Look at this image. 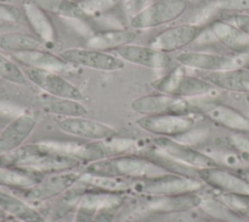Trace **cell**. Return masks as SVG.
<instances>
[{
	"label": "cell",
	"mask_w": 249,
	"mask_h": 222,
	"mask_svg": "<svg viewBox=\"0 0 249 222\" xmlns=\"http://www.w3.org/2000/svg\"><path fill=\"white\" fill-rule=\"evenodd\" d=\"M83 167V173L128 178V180L151 178L170 172L152 158L136 154H122L102 158L89 162Z\"/></svg>",
	"instance_id": "1"
},
{
	"label": "cell",
	"mask_w": 249,
	"mask_h": 222,
	"mask_svg": "<svg viewBox=\"0 0 249 222\" xmlns=\"http://www.w3.org/2000/svg\"><path fill=\"white\" fill-rule=\"evenodd\" d=\"M216 101L210 95L182 98L162 92H156L139 96L132 100L131 109L141 116L160 114L203 115Z\"/></svg>",
	"instance_id": "2"
},
{
	"label": "cell",
	"mask_w": 249,
	"mask_h": 222,
	"mask_svg": "<svg viewBox=\"0 0 249 222\" xmlns=\"http://www.w3.org/2000/svg\"><path fill=\"white\" fill-rule=\"evenodd\" d=\"M204 182L189 174L169 172L160 176L131 180L130 190L148 197L178 196L198 193Z\"/></svg>",
	"instance_id": "3"
},
{
	"label": "cell",
	"mask_w": 249,
	"mask_h": 222,
	"mask_svg": "<svg viewBox=\"0 0 249 222\" xmlns=\"http://www.w3.org/2000/svg\"><path fill=\"white\" fill-rule=\"evenodd\" d=\"M184 66H177L155 79L151 87L158 92L182 98H195L210 95L216 89L201 77L187 74Z\"/></svg>",
	"instance_id": "4"
},
{
	"label": "cell",
	"mask_w": 249,
	"mask_h": 222,
	"mask_svg": "<svg viewBox=\"0 0 249 222\" xmlns=\"http://www.w3.org/2000/svg\"><path fill=\"white\" fill-rule=\"evenodd\" d=\"M186 0H157L135 13L128 25L133 30H145L171 22L187 10Z\"/></svg>",
	"instance_id": "5"
},
{
	"label": "cell",
	"mask_w": 249,
	"mask_h": 222,
	"mask_svg": "<svg viewBox=\"0 0 249 222\" xmlns=\"http://www.w3.org/2000/svg\"><path fill=\"white\" fill-rule=\"evenodd\" d=\"M156 150L178 166L198 170L219 166L220 164L210 155L184 144L174 138L158 136L154 139Z\"/></svg>",
	"instance_id": "6"
},
{
	"label": "cell",
	"mask_w": 249,
	"mask_h": 222,
	"mask_svg": "<svg viewBox=\"0 0 249 222\" xmlns=\"http://www.w3.org/2000/svg\"><path fill=\"white\" fill-rule=\"evenodd\" d=\"M58 55L74 67H85L104 72H114L124 68V61L117 55L88 47L67 48Z\"/></svg>",
	"instance_id": "7"
},
{
	"label": "cell",
	"mask_w": 249,
	"mask_h": 222,
	"mask_svg": "<svg viewBox=\"0 0 249 222\" xmlns=\"http://www.w3.org/2000/svg\"><path fill=\"white\" fill-rule=\"evenodd\" d=\"M241 55H223L204 52H184L176 56V60L185 68L202 72H216L245 67V56Z\"/></svg>",
	"instance_id": "8"
},
{
	"label": "cell",
	"mask_w": 249,
	"mask_h": 222,
	"mask_svg": "<svg viewBox=\"0 0 249 222\" xmlns=\"http://www.w3.org/2000/svg\"><path fill=\"white\" fill-rule=\"evenodd\" d=\"M135 123L140 129L154 135L176 138L195 128L196 120L193 115L160 114L141 116Z\"/></svg>",
	"instance_id": "9"
},
{
	"label": "cell",
	"mask_w": 249,
	"mask_h": 222,
	"mask_svg": "<svg viewBox=\"0 0 249 222\" xmlns=\"http://www.w3.org/2000/svg\"><path fill=\"white\" fill-rule=\"evenodd\" d=\"M206 26L202 23H182L168 27L155 35L149 45L165 53L179 51L192 44L203 34Z\"/></svg>",
	"instance_id": "10"
},
{
	"label": "cell",
	"mask_w": 249,
	"mask_h": 222,
	"mask_svg": "<svg viewBox=\"0 0 249 222\" xmlns=\"http://www.w3.org/2000/svg\"><path fill=\"white\" fill-rule=\"evenodd\" d=\"M25 76L29 82L38 87L43 92L78 101L84 99V93L74 84L63 78L59 73L26 67Z\"/></svg>",
	"instance_id": "11"
},
{
	"label": "cell",
	"mask_w": 249,
	"mask_h": 222,
	"mask_svg": "<svg viewBox=\"0 0 249 222\" xmlns=\"http://www.w3.org/2000/svg\"><path fill=\"white\" fill-rule=\"evenodd\" d=\"M56 127L63 133L90 141L107 140L118 134L115 128L85 116L61 118L57 121Z\"/></svg>",
	"instance_id": "12"
},
{
	"label": "cell",
	"mask_w": 249,
	"mask_h": 222,
	"mask_svg": "<svg viewBox=\"0 0 249 222\" xmlns=\"http://www.w3.org/2000/svg\"><path fill=\"white\" fill-rule=\"evenodd\" d=\"M82 171L69 170L46 174L35 185L22 190L23 197L30 201H45L56 197L78 183Z\"/></svg>",
	"instance_id": "13"
},
{
	"label": "cell",
	"mask_w": 249,
	"mask_h": 222,
	"mask_svg": "<svg viewBox=\"0 0 249 222\" xmlns=\"http://www.w3.org/2000/svg\"><path fill=\"white\" fill-rule=\"evenodd\" d=\"M196 175L204 184L221 194L249 195V182L240 173H234L221 166L198 169Z\"/></svg>",
	"instance_id": "14"
},
{
	"label": "cell",
	"mask_w": 249,
	"mask_h": 222,
	"mask_svg": "<svg viewBox=\"0 0 249 222\" xmlns=\"http://www.w3.org/2000/svg\"><path fill=\"white\" fill-rule=\"evenodd\" d=\"M115 53L124 62L151 69H165L172 61L168 54L150 45L142 46L132 43L116 50Z\"/></svg>",
	"instance_id": "15"
},
{
	"label": "cell",
	"mask_w": 249,
	"mask_h": 222,
	"mask_svg": "<svg viewBox=\"0 0 249 222\" xmlns=\"http://www.w3.org/2000/svg\"><path fill=\"white\" fill-rule=\"evenodd\" d=\"M37 124V119L29 113L14 118L0 131V155L13 152L22 146Z\"/></svg>",
	"instance_id": "16"
},
{
	"label": "cell",
	"mask_w": 249,
	"mask_h": 222,
	"mask_svg": "<svg viewBox=\"0 0 249 222\" xmlns=\"http://www.w3.org/2000/svg\"><path fill=\"white\" fill-rule=\"evenodd\" d=\"M12 58L29 68L53 71L56 73L68 72L75 68L67 63L59 55L42 49L12 54Z\"/></svg>",
	"instance_id": "17"
},
{
	"label": "cell",
	"mask_w": 249,
	"mask_h": 222,
	"mask_svg": "<svg viewBox=\"0 0 249 222\" xmlns=\"http://www.w3.org/2000/svg\"><path fill=\"white\" fill-rule=\"evenodd\" d=\"M22 13L34 35L43 44H53L56 41L57 32L47 12L31 0H26L22 4Z\"/></svg>",
	"instance_id": "18"
},
{
	"label": "cell",
	"mask_w": 249,
	"mask_h": 222,
	"mask_svg": "<svg viewBox=\"0 0 249 222\" xmlns=\"http://www.w3.org/2000/svg\"><path fill=\"white\" fill-rule=\"evenodd\" d=\"M209 29L214 38L234 55H249V38L228 20H214Z\"/></svg>",
	"instance_id": "19"
},
{
	"label": "cell",
	"mask_w": 249,
	"mask_h": 222,
	"mask_svg": "<svg viewBox=\"0 0 249 222\" xmlns=\"http://www.w3.org/2000/svg\"><path fill=\"white\" fill-rule=\"evenodd\" d=\"M201 78L210 83L215 89L249 93V68L246 67L204 72Z\"/></svg>",
	"instance_id": "20"
},
{
	"label": "cell",
	"mask_w": 249,
	"mask_h": 222,
	"mask_svg": "<svg viewBox=\"0 0 249 222\" xmlns=\"http://www.w3.org/2000/svg\"><path fill=\"white\" fill-rule=\"evenodd\" d=\"M203 115L213 123L233 132H249V118L229 105L216 101Z\"/></svg>",
	"instance_id": "21"
},
{
	"label": "cell",
	"mask_w": 249,
	"mask_h": 222,
	"mask_svg": "<svg viewBox=\"0 0 249 222\" xmlns=\"http://www.w3.org/2000/svg\"><path fill=\"white\" fill-rule=\"evenodd\" d=\"M135 39L136 32L133 29L102 30L89 36L86 42V47L103 52L116 51L124 46L132 44Z\"/></svg>",
	"instance_id": "22"
},
{
	"label": "cell",
	"mask_w": 249,
	"mask_h": 222,
	"mask_svg": "<svg viewBox=\"0 0 249 222\" xmlns=\"http://www.w3.org/2000/svg\"><path fill=\"white\" fill-rule=\"evenodd\" d=\"M36 103L43 111L49 114L61 116L62 118L86 116L89 112L82 101L53 96L45 92L37 96Z\"/></svg>",
	"instance_id": "23"
},
{
	"label": "cell",
	"mask_w": 249,
	"mask_h": 222,
	"mask_svg": "<svg viewBox=\"0 0 249 222\" xmlns=\"http://www.w3.org/2000/svg\"><path fill=\"white\" fill-rule=\"evenodd\" d=\"M0 209L22 222H44L42 215L24 200L0 189Z\"/></svg>",
	"instance_id": "24"
},
{
	"label": "cell",
	"mask_w": 249,
	"mask_h": 222,
	"mask_svg": "<svg viewBox=\"0 0 249 222\" xmlns=\"http://www.w3.org/2000/svg\"><path fill=\"white\" fill-rule=\"evenodd\" d=\"M43 176V174L18 166H0V187L22 191L37 184Z\"/></svg>",
	"instance_id": "25"
},
{
	"label": "cell",
	"mask_w": 249,
	"mask_h": 222,
	"mask_svg": "<svg viewBox=\"0 0 249 222\" xmlns=\"http://www.w3.org/2000/svg\"><path fill=\"white\" fill-rule=\"evenodd\" d=\"M43 42L35 35L24 32H0V51L11 54L42 49Z\"/></svg>",
	"instance_id": "26"
},
{
	"label": "cell",
	"mask_w": 249,
	"mask_h": 222,
	"mask_svg": "<svg viewBox=\"0 0 249 222\" xmlns=\"http://www.w3.org/2000/svg\"><path fill=\"white\" fill-rule=\"evenodd\" d=\"M49 15L53 14L69 19L88 18L78 1L74 0H31Z\"/></svg>",
	"instance_id": "27"
},
{
	"label": "cell",
	"mask_w": 249,
	"mask_h": 222,
	"mask_svg": "<svg viewBox=\"0 0 249 222\" xmlns=\"http://www.w3.org/2000/svg\"><path fill=\"white\" fill-rule=\"evenodd\" d=\"M82 182L85 185H88L96 190L103 191L105 193H123L130 190V182L126 179L116 178V177H107V176H98L83 173L80 176L78 181Z\"/></svg>",
	"instance_id": "28"
},
{
	"label": "cell",
	"mask_w": 249,
	"mask_h": 222,
	"mask_svg": "<svg viewBox=\"0 0 249 222\" xmlns=\"http://www.w3.org/2000/svg\"><path fill=\"white\" fill-rule=\"evenodd\" d=\"M0 78L15 85L25 86L28 82L25 73L11 58L0 53Z\"/></svg>",
	"instance_id": "29"
},
{
	"label": "cell",
	"mask_w": 249,
	"mask_h": 222,
	"mask_svg": "<svg viewBox=\"0 0 249 222\" xmlns=\"http://www.w3.org/2000/svg\"><path fill=\"white\" fill-rule=\"evenodd\" d=\"M218 198L232 214L249 219V195L220 193Z\"/></svg>",
	"instance_id": "30"
},
{
	"label": "cell",
	"mask_w": 249,
	"mask_h": 222,
	"mask_svg": "<svg viewBox=\"0 0 249 222\" xmlns=\"http://www.w3.org/2000/svg\"><path fill=\"white\" fill-rule=\"evenodd\" d=\"M25 21L22 10L10 5L8 3L0 2V22L7 24H18Z\"/></svg>",
	"instance_id": "31"
},
{
	"label": "cell",
	"mask_w": 249,
	"mask_h": 222,
	"mask_svg": "<svg viewBox=\"0 0 249 222\" xmlns=\"http://www.w3.org/2000/svg\"><path fill=\"white\" fill-rule=\"evenodd\" d=\"M229 142L233 151L241 158L249 161V135L241 132H233L229 137Z\"/></svg>",
	"instance_id": "32"
},
{
	"label": "cell",
	"mask_w": 249,
	"mask_h": 222,
	"mask_svg": "<svg viewBox=\"0 0 249 222\" xmlns=\"http://www.w3.org/2000/svg\"><path fill=\"white\" fill-rule=\"evenodd\" d=\"M116 2L117 0H82L78 3L89 17L113 7Z\"/></svg>",
	"instance_id": "33"
},
{
	"label": "cell",
	"mask_w": 249,
	"mask_h": 222,
	"mask_svg": "<svg viewBox=\"0 0 249 222\" xmlns=\"http://www.w3.org/2000/svg\"><path fill=\"white\" fill-rule=\"evenodd\" d=\"M213 8L218 11L241 13L249 12V0H219Z\"/></svg>",
	"instance_id": "34"
},
{
	"label": "cell",
	"mask_w": 249,
	"mask_h": 222,
	"mask_svg": "<svg viewBox=\"0 0 249 222\" xmlns=\"http://www.w3.org/2000/svg\"><path fill=\"white\" fill-rule=\"evenodd\" d=\"M208 133H209V130L205 128H201V129L193 128L189 131L185 132L184 134H182L174 139H176L177 141L182 142L184 144L194 146V145L197 144L198 142L203 141L207 137Z\"/></svg>",
	"instance_id": "35"
},
{
	"label": "cell",
	"mask_w": 249,
	"mask_h": 222,
	"mask_svg": "<svg viewBox=\"0 0 249 222\" xmlns=\"http://www.w3.org/2000/svg\"><path fill=\"white\" fill-rule=\"evenodd\" d=\"M226 20L237 27L249 38V16L241 13H233Z\"/></svg>",
	"instance_id": "36"
},
{
	"label": "cell",
	"mask_w": 249,
	"mask_h": 222,
	"mask_svg": "<svg viewBox=\"0 0 249 222\" xmlns=\"http://www.w3.org/2000/svg\"><path fill=\"white\" fill-rule=\"evenodd\" d=\"M240 174L249 182V169H244L240 172Z\"/></svg>",
	"instance_id": "37"
},
{
	"label": "cell",
	"mask_w": 249,
	"mask_h": 222,
	"mask_svg": "<svg viewBox=\"0 0 249 222\" xmlns=\"http://www.w3.org/2000/svg\"><path fill=\"white\" fill-rule=\"evenodd\" d=\"M8 222H22V221H20V220H18V219H13V220H10V221H8Z\"/></svg>",
	"instance_id": "38"
},
{
	"label": "cell",
	"mask_w": 249,
	"mask_h": 222,
	"mask_svg": "<svg viewBox=\"0 0 249 222\" xmlns=\"http://www.w3.org/2000/svg\"><path fill=\"white\" fill-rule=\"evenodd\" d=\"M10 0H0V2H3V3H8Z\"/></svg>",
	"instance_id": "39"
}]
</instances>
